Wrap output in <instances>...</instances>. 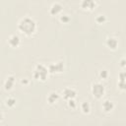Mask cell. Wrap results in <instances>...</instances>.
I'll return each instance as SVG.
<instances>
[{
  "label": "cell",
  "mask_w": 126,
  "mask_h": 126,
  "mask_svg": "<svg viewBox=\"0 0 126 126\" xmlns=\"http://www.w3.org/2000/svg\"><path fill=\"white\" fill-rule=\"evenodd\" d=\"M18 29L22 33L26 35H32L36 31V23L33 19L30 17H25L19 22Z\"/></svg>",
  "instance_id": "cell-1"
},
{
  "label": "cell",
  "mask_w": 126,
  "mask_h": 126,
  "mask_svg": "<svg viewBox=\"0 0 126 126\" xmlns=\"http://www.w3.org/2000/svg\"><path fill=\"white\" fill-rule=\"evenodd\" d=\"M48 69L43 64H37L33 70V78L37 81H45L48 77Z\"/></svg>",
  "instance_id": "cell-2"
},
{
  "label": "cell",
  "mask_w": 126,
  "mask_h": 126,
  "mask_svg": "<svg viewBox=\"0 0 126 126\" xmlns=\"http://www.w3.org/2000/svg\"><path fill=\"white\" fill-rule=\"evenodd\" d=\"M92 94L94 95V97L95 98H101L103 95H104V93H105V89H104V86L101 84V83H94L92 85Z\"/></svg>",
  "instance_id": "cell-3"
},
{
  "label": "cell",
  "mask_w": 126,
  "mask_h": 126,
  "mask_svg": "<svg viewBox=\"0 0 126 126\" xmlns=\"http://www.w3.org/2000/svg\"><path fill=\"white\" fill-rule=\"evenodd\" d=\"M47 69H48V73H51V74L62 73L64 71V63L63 61H57V62L50 63Z\"/></svg>",
  "instance_id": "cell-4"
},
{
  "label": "cell",
  "mask_w": 126,
  "mask_h": 126,
  "mask_svg": "<svg viewBox=\"0 0 126 126\" xmlns=\"http://www.w3.org/2000/svg\"><path fill=\"white\" fill-rule=\"evenodd\" d=\"M62 94H63V97L67 100L69 99H74L76 94H77V92L73 89V88H65L62 92Z\"/></svg>",
  "instance_id": "cell-5"
},
{
  "label": "cell",
  "mask_w": 126,
  "mask_h": 126,
  "mask_svg": "<svg viewBox=\"0 0 126 126\" xmlns=\"http://www.w3.org/2000/svg\"><path fill=\"white\" fill-rule=\"evenodd\" d=\"M62 9H63V7L59 2H54V3L51 4V6L49 8V13L52 16H56V15L61 13Z\"/></svg>",
  "instance_id": "cell-6"
},
{
  "label": "cell",
  "mask_w": 126,
  "mask_h": 126,
  "mask_svg": "<svg viewBox=\"0 0 126 126\" xmlns=\"http://www.w3.org/2000/svg\"><path fill=\"white\" fill-rule=\"evenodd\" d=\"M106 46L108 48L112 49V50H115L117 48V46H118V40H117V38L114 37V36L107 37V39H106Z\"/></svg>",
  "instance_id": "cell-7"
},
{
  "label": "cell",
  "mask_w": 126,
  "mask_h": 126,
  "mask_svg": "<svg viewBox=\"0 0 126 126\" xmlns=\"http://www.w3.org/2000/svg\"><path fill=\"white\" fill-rule=\"evenodd\" d=\"M21 39L17 34H12L9 38H8V43L11 47H18L20 45Z\"/></svg>",
  "instance_id": "cell-8"
},
{
  "label": "cell",
  "mask_w": 126,
  "mask_h": 126,
  "mask_svg": "<svg viewBox=\"0 0 126 126\" xmlns=\"http://www.w3.org/2000/svg\"><path fill=\"white\" fill-rule=\"evenodd\" d=\"M81 7L84 10H93L95 7V2L94 0H83L81 2Z\"/></svg>",
  "instance_id": "cell-9"
},
{
  "label": "cell",
  "mask_w": 126,
  "mask_h": 126,
  "mask_svg": "<svg viewBox=\"0 0 126 126\" xmlns=\"http://www.w3.org/2000/svg\"><path fill=\"white\" fill-rule=\"evenodd\" d=\"M15 81H16V79H15L14 76H12V75H11V76H8L7 79H6L5 82H4V89H5L6 91L11 90V89L13 88L14 84H15Z\"/></svg>",
  "instance_id": "cell-10"
},
{
  "label": "cell",
  "mask_w": 126,
  "mask_h": 126,
  "mask_svg": "<svg viewBox=\"0 0 126 126\" xmlns=\"http://www.w3.org/2000/svg\"><path fill=\"white\" fill-rule=\"evenodd\" d=\"M114 108V104L111 100L109 99H105L103 102H102V109L105 111V112H110L111 110H113Z\"/></svg>",
  "instance_id": "cell-11"
},
{
  "label": "cell",
  "mask_w": 126,
  "mask_h": 126,
  "mask_svg": "<svg viewBox=\"0 0 126 126\" xmlns=\"http://www.w3.org/2000/svg\"><path fill=\"white\" fill-rule=\"evenodd\" d=\"M58 99H59V94H58L56 92H51V93H49L48 95H47V101H48V103H50V104L55 103Z\"/></svg>",
  "instance_id": "cell-12"
},
{
  "label": "cell",
  "mask_w": 126,
  "mask_h": 126,
  "mask_svg": "<svg viewBox=\"0 0 126 126\" xmlns=\"http://www.w3.org/2000/svg\"><path fill=\"white\" fill-rule=\"evenodd\" d=\"M81 110L83 111V113H89L90 110H91L90 103L88 101H83L81 103Z\"/></svg>",
  "instance_id": "cell-13"
},
{
  "label": "cell",
  "mask_w": 126,
  "mask_h": 126,
  "mask_svg": "<svg viewBox=\"0 0 126 126\" xmlns=\"http://www.w3.org/2000/svg\"><path fill=\"white\" fill-rule=\"evenodd\" d=\"M16 102H17L16 98H15V97H12V96L6 98V100H5V104H6V106H8V107H13V106L16 104Z\"/></svg>",
  "instance_id": "cell-14"
},
{
  "label": "cell",
  "mask_w": 126,
  "mask_h": 126,
  "mask_svg": "<svg viewBox=\"0 0 126 126\" xmlns=\"http://www.w3.org/2000/svg\"><path fill=\"white\" fill-rule=\"evenodd\" d=\"M106 21V18H105V16L104 15H97L96 17H95V22L97 23V24H103L104 22Z\"/></svg>",
  "instance_id": "cell-15"
},
{
  "label": "cell",
  "mask_w": 126,
  "mask_h": 126,
  "mask_svg": "<svg viewBox=\"0 0 126 126\" xmlns=\"http://www.w3.org/2000/svg\"><path fill=\"white\" fill-rule=\"evenodd\" d=\"M59 20H60V22H62L63 24H67V23L70 22V17H69L68 15H63V14H62V15L60 16Z\"/></svg>",
  "instance_id": "cell-16"
},
{
  "label": "cell",
  "mask_w": 126,
  "mask_h": 126,
  "mask_svg": "<svg viewBox=\"0 0 126 126\" xmlns=\"http://www.w3.org/2000/svg\"><path fill=\"white\" fill-rule=\"evenodd\" d=\"M98 75H99V78H100V79H103V80H104V79H106V78L108 77V72H107L106 70H101Z\"/></svg>",
  "instance_id": "cell-17"
},
{
  "label": "cell",
  "mask_w": 126,
  "mask_h": 126,
  "mask_svg": "<svg viewBox=\"0 0 126 126\" xmlns=\"http://www.w3.org/2000/svg\"><path fill=\"white\" fill-rule=\"evenodd\" d=\"M118 88L122 91H124L126 89V84H125V81H118Z\"/></svg>",
  "instance_id": "cell-18"
},
{
  "label": "cell",
  "mask_w": 126,
  "mask_h": 126,
  "mask_svg": "<svg viewBox=\"0 0 126 126\" xmlns=\"http://www.w3.org/2000/svg\"><path fill=\"white\" fill-rule=\"evenodd\" d=\"M68 106L70 108H75L77 106V103H76V101L74 99H69L68 100Z\"/></svg>",
  "instance_id": "cell-19"
},
{
  "label": "cell",
  "mask_w": 126,
  "mask_h": 126,
  "mask_svg": "<svg viewBox=\"0 0 126 126\" xmlns=\"http://www.w3.org/2000/svg\"><path fill=\"white\" fill-rule=\"evenodd\" d=\"M125 72L124 71H122V72H120L119 73V81H125Z\"/></svg>",
  "instance_id": "cell-20"
},
{
  "label": "cell",
  "mask_w": 126,
  "mask_h": 126,
  "mask_svg": "<svg viewBox=\"0 0 126 126\" xmlns=\"http://www.w3.org/2000/svg\"><path fill=\"white\" fill-rule=\"evenodd\" d=\"M121 66H122V67H124V66H125V59H124V58H122V59H121Z\"/></svg>",
  "instance_id": "cell-21"
},
{
  "label": "cell",
  "mask_w": 126,
  "mask_h": 126,
  "mask_svg": "<svg viewBox=\"0 0 126 126\" xmlns=\"http://www.w3.org/2000/svg\"><path fill=\"white\" fill-rule=\"evenodd\" d=\"M2 119H3V115H2V113L0 112V121H2Z\"/></svg>",
  "instance_id": "cell-22"
}]
</instances>
